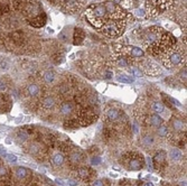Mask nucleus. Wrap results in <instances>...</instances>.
I'll return each instance as SVG.
<instances>
[{
	"instance_id": "a211bd4d",
	"label": "nucleus",
	"mask_w": 187,
	"mask_h": 186,
	"mask_svg": "<svg viewBox=\"0 0 187 186\" xmlns=\"http://www.w3.org/2000/svg\"><path fill=\"white\" fill-rule=\"evenodd\" d=\"M93 174L94 172L90 167L83 166V167H80L79 169H77V177H79L80 179H82V181H84V182L90 181V179L92 178V176H93Z\"/></svg>"
},
{
	"instance_id": "f8f14e48",
	"label": "nucleus",
	"mask_w": 187,
	"mask_h": 186,
	"mask_svg": "<svg viewBox=\"0 0 187 186\" xmlns=\"http://www.w3.org/2000/svg\"><path fill=\"white\" fill-rule=\"evenodd\" d=\"M166 158H167V155L164 150H159L156 153V155L154 156V166L155 168L159 170V172H163L166 167Z\"/></svg>"
},
{
	"instance_id": "4468645a",
	"label": "nucleus",
	"mask_w": 187,
	"mask_h": 186,
	"mask_svg": "<svg viewBox=\"0 0 187 186\" xmlns=\"http://www.w3.org/2000/svg\"><path fill=\"white\" fill-rule=\"evenodd\" d=\"M84 160V154L82 153L80 149H75L72 153H70V156H68V163L72 167L74 166H79L80 164L83 163Z\"/></svg>"
},
{
	"instance_id": "bb28decb",
	"label": "nucleus",
	"mask_w": 187,
	"mask_h": 186,
	"mask_svg": "<svg viewBox=\"0 0 187 186\" xmlns=\"http://www.w3.org/2000/svg\"><path fill=\"white\" fill-rule=\"evenodd\" d=\"M150 108H151L152 112H155L156 114H158V113H163V112L165 111L164 104H163L161 102H158V101H154V102H151Z\"/></svg>"
},
{
	"instance_id": "f257e3e1",
	"label": "nucleus",
	"mask_w": 187,
	"mask_h": 186,
	"mask_svg": "<svg viewBox=\"0 0 187 186\" xmlns=\"http://www.w3.org/2000/svg\"><path fill=\"white\" fill-rule=\"evenodd\" d=\"M159 60L166 69L173 70L177 66L183 65L186 62V49L176 44L169 51L160 56Z\"/></svg>"
},
{
	"instance_id": "b1692460",
	"label": "nucleus",
	"mask_w": 187,
	"mask_h": 186,
	"mask_svg": "<svg viewBox=\"0 0 187 186\" xmlns=\"http://www.w3.org/2000/svg\"><path fill=\"white\" fill-rule=\"evenodd\" d=\"M27 93H28L30 97H33V98L37 97L38 94L40 93V88H39V85L36 83H30L28 86H27Z\"/></svg>"
},
{
	"instance_id": "e433bc0d",
	"label": "nucleus",
	"mask_w": 187,
	"mask_h": 186,
	"mask_svg": "<svg viewBox=\"0 0 187 186\" xmlns=\"http://www.w3.org/2000/svg\"><path fill=\"white\" fill-rule=\"evenodd\" d=\"M92 186H104V183L101 179H95L92 182Z\"/></svg>"
},
{
	"instance_id": "dca6fc26",
	"label": "nucleus",
	"mask_w": 187,
	"mask_h": 186,
	"mask_svg": "<svg viewBox=\"0 0 187 186\" xmlns=\"http://www.w3.org/2000/svg\"><path fill=\"white\" fill-rule=\"evenodd\" d=\"M51 162H52V165H53L54 167H56V168L62 167V166L64 165V163H65V154L63 153L62 150L57 151V153H55L52 156Z\"/></svg>"
},
{
	"instance_id": "6ab92c4d",
	"label": "nucleus",
	"mask_w": 187,
	"mask_h": 186,
	"mask_svg": "<svg viewBox=\"0 0 187 186\" xmlns=\"http://www.w3.org/2000/svg\"><path fill=\"white\" fill-rule=\"evenodd\" d=\"M172 128L173 130L178 134V132H184L185 129H186V122L183 120V119H179V118H173L172 119Z\"/></svg>"
},
{
	"instance_id": "39448f33",
	"label": "nucleus",
	"mask_w": 187,
	"mask_h": 186,
	"mask_svg": "<svg viewBox=\"0 0 187 186\" xmlns=\"http://www.w3.org/2000/svg\"><path fill=\"white\" fill-rule=\"evenodd\" d=\"M127 27V20H107L100 32L108 37H119L124 33Z\"/></svg>"
},
{
	"instance_id": "79ce46f5",
	"label": "nucleus",
	"mask_w": 187,
	"mask_h": 186,
	"mask_svg": "<svg viewBox=\"0 0 187 186\" xmlns=\"http://www.w3.org/2000/svg\"><path fill=\"white\" fill-rule=\"evenodd\" d=\"M142 186H154V184H152V183H150V182H146V183L142 184Z\"/></svg>"
},
{
	"instance_id": "c756f323",
	"label": "nucleus",
	"mask_w": 187,
	"mask_h": 186,
	"mask_svg": "<svg viewBox=\"0 0 187 186\" xmlns=\"http://www.w3.org/2000/svg\"><path fill=\"white\" fill-rule=\"evenodd\" d=\"M42 151V146L37 142H33L29 146V154L32 155H38V154Z\"/></svg>"
},
{
	"instance_id": "58836bf2",
	"label": "nucleus",
	"mask_w": 187,
	"mask_h": 186,
	"mask_svg": "<svg viewBox=\"0 0 187 186\" xmlns=\"http://www.w3.org/2000/svg\"><path fill=\"white\" fill-rule=\"evenodd\" d=\"M0 90H1V91H6V90H7V85H6L2 81H0Z\"/></svg>"
},
{
	"instance_id": "4c0bfd02",
	"label": "nucleus",
	"mask_w": 187,
	"mask_h": 186,
	"mask_svg": "<svg viewBox=\"0 0 187 186\" xmlns=\"http://www.w3.org/2000/svg\"><path fill=\"white\" fill-rule=\"evenodd\" d=\"M180 78H182L183 82H186V67H185V69H183L182 73H180Z\"/></svg>"
},
{
	"instance_id": "5701e85b",
	"label": "nucleus",
	"mask_w": 187,
	"mask_h": 186,
	"mask_svg": "<svg viewBox=\"0 0 187 186\" xmlns=\"http://www.w3.org/2000/svg\"><path fill=\"white\" fill-rule=\"evenodd\" d=\"M141 145L144 146V148H149L155 145V137L152 135L147 134L141 138Z\"/></svg>"
},
{
	"instance_id": "ea45409f",
	"label": "nucleus",
	"mask_w": 187,
	"mask_h": 186,
	"mask_svg": "<svg viewBox=\"0 0 187 186\" xmlns=\"http://www.w3.org/2000/svg\"><path fill=\"white\" fill-rule=\"evenodd\" d=\"M68 184H70L71 186H76L77 185V182L73 181V179H70V181H68Z\"/></svg>"
},
{
	"instance_id": "7c9ffc66",
	"label": "nucleus",
	"mask_w": 187,
	"mask_h": 186,
	"mask_svg": "<svg viewBox=\"0 0 187 186\" xmlns=\"http://www.w3.org/2000/svg\"><path fill=\"white\" fill-rule=\"evenodd\" d=\"M117 80L121 83H132L133 82V78L127 74H119L117 76Z\"/></svg>"
},
{
	"instance_id": "412c9836",
	"label": "nucleus",
	"mask_w": 187,
	"mask_h": 186,
	"mask_svg": "<svg viewBox=\"0 0 187 186\" xmlns=\"http://www.w3.org/2000/svg\"><path fill=\"white\" fill-rule=\"evenodd\" d=\"M56 106V100L54 97H45V98L42 100V108L46 111H49V110H53Z\"/></svg>"
},
{
	"instance_id": "2f4dec72",
	"label": "nucleus",
	"mask_w": 187,
	"mask_h": 186,
	"mask_svg": "<svg viewBox=\"0 0 187 186\" xmlns=\"http://www.w3.org/2000/svg\"><path fill=\"white\" fill-rule=\"evenodd\" d=\"M129 72L131 73V75H135V76H142V72L138 66H131L129 69Z\"/></svg>"
},
{
	"instance_id": "cd10ccee",
	"label": "nucleus",
	"mask_w": 187,
	"mask_h": 186,
	"mask_svg": "<svg viewBox=\"0 0 187 186\" xmlns=\"http://www.w3.org/2000/svg\"><path fill=\"white\" fill-rule=\"evenodd\" d=\"M15 174H16V176L18 177V178L24 179V178H26V177L28 176L29 172L24 167H17L15 169Z\"/></svg>"
},
{
	"instance_id": "c85d7f7f",
	"label": "nucleus",
	"mask_w": 187,
	"mask_h": 186,
	"mask_svg": "<svg viewBox=\"0 0 187 186\" xmlns=\"http://www.w3.org/2000/svg\"><path fill=\"white\" fill-rule=\"evenodd\" d=\"M157 135L159 137H161V138H165V137H167L169 135V129L167 126H165V125H160L158 127V129H157Z\"/></svg>"
},
{
	"instance_id": "473e14b6",
	"label": "nucleus",
	"mask_w": 187,
	"mask_h": 186,
	"mask_svg": "<svg viewBox=\"0 0 187 186\" xmlns=\"http://www.w3.org/2000/svg\"><path fill=\"white\" fill-rule=\"evenodd\" d=\"M18 138H19V140H21V141H26L27 138H28V135H27L25 131H20V132L18 134Z\"/></svg>"
},
{
	"instance_id": "4be33fe9",
	"label": "nucleus",
	"mask_w": 187,
	"mask_h": 186,
	"mask_svg": "<svg viewBox=\"0 0 187 186\" xmlns=\"http://www.w3.org/2000/svg\"><path fill=\"white\" fill-rule=\"evenodd\" d=\"M146 119H147V123H149L150 126H152V127H157V128H158L160 125H163V122H164L163 118L159 117L158 114H156V113L150 114V116H147Z\"/></svg>"
},
{
	"instance_id": "7ed1b4c3",
	"label": "nucleus",
	"mask_w": 187,
	"mask_h": 186,
	"mask_svg": "<svg viewBox=\"0 0 187 186\" xmlns=\"http://www.w3.org/2000/svg\"><path fill=\"white\" fill-rule=\"evenodd\" d=\"M86 19L93 27L100 28L102 27L104 23L108 20V15H107V10L103 4H99V5H92L90 6L86 9Z\"/></svg>"
},
{
	"instance_id": "f704fd0d",
	"label": "nucleus",
	"mask_w": 187,
	"mask_h": 186,
	"mask_svg": "<svg viewBox=\"0 0 187 186\" xmlns=\"http://www.w3.org/2000/svg\"><path fill=\"white\" fill-rule=\"evenodd\" d=\"M7 174H8L7 168H6L5 166H0V177L7 176Z\"/></svg>"
},
{
	"instance_id": "ddd939ff",
	"label": "nucleus",
	"mask_w": 187,
	"mask_h": 186,
	"mask_svg": "<svg viewBox=\"0 0 187 186\" xmlns=\"http://www.w3.org/2000/svg\"><path fill=\"white\" fill-rule=\"evenodd\" d=\"M75 111V104L72 101H64L60 104L58 108V112L62 117L64 118H68L71 117Z\"/></svg>"
},
{
	"instance_id": "393cba45",
	"label": "nucleus",
	"mask_w": 187,
	"mask_h": 186,
	"mask_svg": "<svg viewBox=\"0 0 187 186\" xmlns=\"http://www.w3.org/2000/svg\"><path fill=\"white\" fill-rule=\"evenodd\" d=\"M56 79V74L53 71H46L43 73V81L46 84H52Z\"/></svg>"
},
{
	"instance_id": "72a5a7b5",
	"label": "nucleus",
	"mask_w": 187,
	"mask_h": 186,
	"mask_svg": "<svg viewBox=\"0 0 187 186\" xmlns=\"http://www.w3.org/2000/svg\"><path fill=\"white\" fill-rule=\"evenodd\" d=\"M100 163H101V158L99 156H94L93 158L91 159V164L92 165H99Z\"/></svg>"
},
{
	"instance_id": "a19ab883",
	"label": "nucleus",
	"mask_w": 187,
	"mask_h": 186,
	"mask_svg": "<svg viewBox=\"0 0 187 186\" xmlns=\"http://www.w3.org/2000/svg\"><path fill=\"white\" fill-rule=\"evenodd\" d=\"M8 66H7V63L5 62H2V63H0V69H7Z\"/></svg>"
},
{
	"instance_id": "f3484780",
	"label": "nucleus",
	"mask_w": 187,
	"mask_h": 186,
	"mask_svg": "<svg viewBox=\"0 0 187 186\" xmlns=\"http://www.w3.org/2000/svg\"><path fill=\"white\" fill-rule=\"evenodd\" d=\"M85 30L81 27H75L74 28V34H73V44L79 46L82 43L84 42L85 39Z\"/></svg>"
},
{
	"instance_id": "a878e982",
	"label": "nucleus",
	"mask_w": 187,
	"mask_h": 186,
	"mask_svg": "<svg viewBox=\"0 0 187 186\" xmlns=\"http://www.w3.org/2000/svg\"><path fill=\"white\" fill-rule=\"evenodd\" d=\"M169 158L172 159L174 163H177V162H179L183 158V154L180 153L179 149L173 148L170 149V151H169Z\"/></svg>"
},
{
	"instance_id": "9b49d317",
	"label": "nucleus",
	"mask_w": 187,
	"mask_h": 186,
	"mask_svg": "<svg viewBox=\"0 0 187 186\" xmlns=\"http://www.w3.org/2000/svg\"><path fill=\"white\" fill-rule=\"evenodd\" d=\"M24 10H25V13H26V15L28 17H32V19L37 17L38 15H40L43 13L42 6L39 5V2H37V1H29V2H27Z\"/></svg>"
},
{
	"instance_id": "0eeeda50",
	"label": "nucleus",
	"mask_w": 187,
	"mask_h": 186,
	"mask_svg": "<svg viewBox=\"0 0 187 186\" xmlns=\"http://www.w3.org/2000/svg\"><path fill=\"white\" fill-rule=\"evenodd\" d=\"M103 5H104L105 10H107L108 20H127L128 17H129V15L124 10V8L121 7L119 4L108 1Z\"/></svg>"
},
{
	"instance_id": "2eb2a0df",
	"label": "nucleus",
	"mask_w": 187,
	"mask_h": 186,
	"mask_svg": "<svg viewBox=\"0 0 187 186\" xmlns=\"http://www.w3.org/2000/svg\"><path fill=\"white\" fill-rule=\"evenodd\" d=\"M105 119L109 123H117L121 120V113L116 108H110L105 113Z\"/></svg>"
},
{
	"instance_id": "aec40b11",
	"label": "nucleus",
	"mask_w": 187,
	"mask_h": 186,
	"mask_svg": "<svg viewBox=\"0 0 187 186\" xmlns=\"http://www.w3.org/2000/svg\"><path fill=\"white\" fill-rule=\"evenodd\" d=\"M46 21H47L46 14H45V13H42L40 15H38L37 17L30 19L29 24L35 28H40V27H43V26H45Z\"/></svg>"
},
{
	"instance_id": "423d86ee",
	"label": "nucleus",
	"mask_w": 187,
	"mask_h": 186,
	"mask_svg": "<svg viewBox=\"0 0 187 186\" xmlns=\"http://www.w3.org/2000/svg\"><path fill=\"white\" fill-rule=\"evenodd\" d=\"M164 33L165 30L159 26H151L148 29H146L144 34H142V36H141L142 46L145 47L146 49H148L151 45H154L155 43L158 41Z\"/></svg>"
},
{
	"instance_id": "c9c22d12",
	"label": "nucleus",
	"mask_w": 187,
	"mask_h": 186,
	"mask_svg": "<svg viewBox=\"0 0 187 186\" xmlns=\"http://www.w3.org/2000/svg\"><path fill=\"white\" fill-rule=\"evenodd\" d=\"M7 159L9 160L10 163H16V162H17V157H16L15 155H11V154L7 155Z\"/></svg>"
},
{
	"instance_id": "1a4fd4ad",
	"label": "nucleus",
	"mask_w": 187,
	"mask_h": 186,
	"mask_svg": "<svg viewBox=\"0 0 187 186\" xmlns=\"http://www.w3.org/2000/svg\"><path fill=\"white\" fill-rule=\"evenodd\" d=\"M57 4L67 14H77L84 8L85 0H57Z\"/></svg>"
},
{
	"instance_id": "20e7f679",
	"label": "nucleus",
	"mask_w": 187,
	"mask_h": 186,
	"mask_svg": "<svg viewBox=\"0 0 187 186\" xmlns=\"http://www.w3.org/2000/svg\"><path fill=\"white\" fill-rule=\"evenodd\" d=\"M175 5V0H146L145 11L147 17L154 18L172 9Z\"/></svg>"
},
{
	"instance_id": "f03ea898",
	"label": "nucleus",
	"mask_w": 187,
	"mask_h": 186,
	"mask_svg": "<svg viewBox=\"0 0 187 186\" xmlns=\"http://www.w3.org/2000/svg\"><path fill=\"white\" fill-rule=\"evenodd\" d=\"M176 44H177V41H176L175 36L172 35L170 33L165 32V33L160 36V38H159L158 41L155 43L154 45H151L147 51L149 52L150 55L159 58L163 54H165L167 51H169V49H170L174 45H176Z\"/></svg>"
},
{
	"instance_id": "37998d69",
	"label": "nucleus",
	"mask_w": 187,
	"mask_h": 186,
	"mask_svg": "<svg viewBox=\"0 0 187 186\" xmlns=\"http://www.w3.org/2000/svg\"><path fill=\"white\" fill-rule=\"evenodd\" d=\"M51 4H57V0H48Z\"/></svg>"
},
{
	"instance_id": "6e6552de",
	"label": "nucleus",
	"mask_w": 187,
	"mask_h": 186,
	"mask_svg": "<svg viewBox=\"0 0 187 186\" xmlns=\"http://www.w3.org/2000/svg\"><path fill=\"white\" fill-rule=\"evenodd\" d=\"M124 167L129 170H140L145 165V159L138 153H129L123 156Z\"/></svg>"
},
{
	"instance_id": "9d476101",
	"label": "nucleus",
	"mask_w": 187,
	"mask_h": 186,
	"mask_svg": "<svg viewBox=\"0 0 187 186\" xmlns=\"http://www.w3.org/2000/svg\"><path fill=\"white\" fill-rule=\"evenodd\" d=\"M136 66H138L140 69L142 74H147L150 75V76H156L158 73H160V69H159L158 64L155 63L151 58H148L146 56L137 63Z\"/></svg>"
}]
</instances>
